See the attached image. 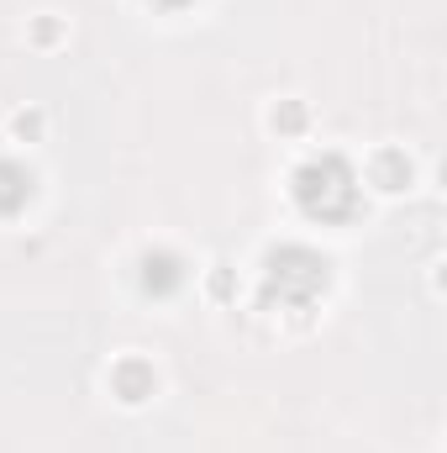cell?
<instances>
[{"label":"cell","mask_w":447,"mask_h":453,"mask_svg":"<svg viewBox=\"0 0 447 453\" xmlns=\"http://www.w3.org/2000/svg\"><path fill=\"white\" fill-rule=\"evenodd\" d=\"M290 190H295V206H300L311 222H352L358 206H363L358 174H352V164H347L342 153H316V158H306V164L295 169Z\"/></svg>","instance_id":"obj_1"},{"label":"cell","mask_w":447,"mask_h":453,"mask_svg":"<svg viewBox=\"0 0 447 453\" xmlns=\"http://www.w3.org/2000/svg\"><path fill=\"white\" fill-rule=\"evenodd\" d=\"M327 258L316 248H300V242H284L263 258V301L269 306H311L322 290H327Z\"/></svg>","instance_id":"obj_2"},{"label":"cell","mask_w":447,"mask_h":453,"mask_svg":"<svg viewBox=\"0 0 447 453\" xmlns=\"http://www.w3.org/2000/svg\"><path fill=\"white\" fill-rule=\"evenodd\" d=\"M137 269H142V274H137V280H142V290H148V296H158V301H169V296L185 285V258H179V253H169V248H148Z\"/></svg>","instance_id":"obj_3"},{"label":"cell","mask_w":447,"mask_h":453,"mask_svg":"<svg viewBox=\"0 0 447 453\" xmlns=\"http://www.w3.org/2000/svg\"><path fill=\"white\" fill-rule=\"evenodd\" d=\"M153 385H158V374H153V364H142V358H121L111 369V390L126 406H142V401L153 395Z\"/></svg>","instance_id":"obj_4"},{"label":"cell","mask_w":447,"mask_h":453,"mask_svg":"<svg viewBox=\"0 0 447 453\" xmlns=\"http://www.w3.org/2000/svg\"><path fill=\"white\" fill-rule=\"evenodd\" d=\"M32 190H37L32 169H27V164H16V158H0V217H16V211H27Z\"/></svg>","instance_id":"obj_5"},{"label":"cell","mask_w":447,"mask_h":453,"mask_svg":"<svg viewBox=\"0 0 447 453\" xmlns=\"http://www.w3.org/2000/svg\"><path fill=\"white\" fill-rule=\"evenodd\" d=\"M368 180H374L379 190H390V196H395V190H411V158H405L400 148H384V153L368 164Z\"/></svg>","instance_id":"obj_6"},{"label":"cell","mask_w":447,"mask_h":453,"mask_svg":"<svg viewBox=\"0 0 447 453\" xmlns=\"http://www.w3.org/2000/svg\"><path fill=\"white\" fill-rule=\"evenodd\" d=\"M274 127H279V132H300V127H306V106H300V101H284V106L274 111Z\"/></svg>","instance_id":"obj_7"},{"label":"cell","mask_w":447,"mask_h":453,"mask_svg":"<svg viewBox=\"0 0 447 453\" xmlns=\"http://www.w3.org/2000/svg\"><path fill=\"white\" fill-rule=\"evenodd\" d=\"M37 127H42V116H37V111H32V116L21 111V116H16V132H21V137H37Z\"/></svg>","instance_id":"obj_8"},{"label":"cell","mask_w":447,"mask_h":453,"mask_svg":"<svg viewBox=\"0 0 447 453\" xmlns=\"http://www.w3.org/2000/svg\"><path fill=\"white\" fill-rule=\"evenodd\" d=\"M158 11H185V5H195V0H153Z\"/></svg>","instance_id":"obj_9"}]
</instances>
